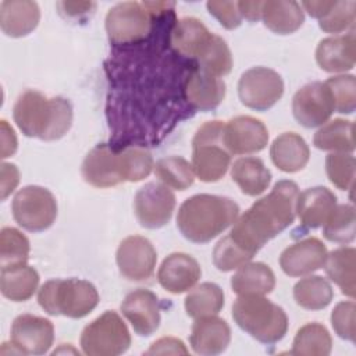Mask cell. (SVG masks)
<instances>
[{
    "instance_id": "cell-1",
    "label": "cell",
    "mask_w": 356,
    "mask_h": 356,
    "mask_svg": "<svg viewBox=\"0 0 356 356\" xmlns=\"http://www.w3.org/2000/svg\"><path fill=\"white\" fill-rule=\"evenodd\" d=\"M298 195L299 186L293 181H278L267 196L256 200L236 218L229 236L254 256L270 239L295 221Z\"/></svg>"
},
{
    "instance_id": "cell-2",
    "label": "cell",
    "mask_w": 356,
    "mask_h": 356,
    "mask_svg": "<svg viewBox=\"0 0 356 356\" xmlns=\"http://www.w3.org/2000/svg\"><path fill=\"white\" fill-rule=\"evenodd\" d=\"M153 168V157L145 147L129 146L117 152L102 143L86 154L81 174L85 182L95 188H111L125 181H142Z\"/></svg>"
},
{
    "instance_id": "cell-3",
    "label": "cell",
    "mask_w": 356,
    "mask_h": 356,
    "mask_svg": "<svg viewBox=\"0 0 356 356\" xmlns=\"http://www.w3.org/2000/svg\"><path fill=\"white\" fill-rule=\"evenodd\" d=\"M72 106L61 97H46L29 89L21 93L13 107V118L19 131L28 138L46 142L63 138L72 124Z\"/></svg>"
},
{
    "instance_id": "cell-4",
    "label": "cell",
    "mask_w": 356,
    "mask_h": 356,
    "mask_svg": "<svg viewBox=\"0 0 356 356\" xmlns=\"http://www.w3.org/2000/svg\"><path fill=\"white\" fill-rule=\"evenodd\" d=\"M238 216L239 207L232 199L199 193L191 196L179 206L177 227L188 241L207 243L231 227Z\"/></svg>"
},
{
    "instance_id": "cell-5",
    "label": "cell",
    "mask_w": 356,
    "mask_h": 356,
    "mask_svg": "<svg viewBox=\"0 0 356 356\" xmlns=\"http://www.w3.org/2000/svg\"><path fill=\"white\" fill-rule=\"evenodd\" d=\"M232 318L241 330L266 345L281 341L288 331L284 309L261 295L238 296L232 305Z\"/></svg>"
},
{
    "instance_id": "cell-6",
    "label": "cell",
    "mask_w": 356,
    "mask_h": 356,
    "mask_svg": "<svg viewBox=\"0 0 356 356\" xmlns=\"http://www.w3.org/2000/svg\"><path fill=\"white\" fill-rule=\"evenodd\" d=\"M38 302L50 316L82 318L97 306L99 292L85 280H50L40 286Z\"/></svg>"
},
{
    "instance_id": "cell-7",
    "label": "cell",
    "mask_w": 356,
    "mask_h": 356,
    "mask_svg": "<svg viewBox=\"0 0 356 356\" xmlns=\"http://www.w3.org/2000/svg\"><path fill=\"white\" fill-rule=\"evenodd\" d=\"M168 3L124 1L111 7L106 15V31L114 44H135L149 36L153 18L161 15Z\"/></svg>"
},
{
    "instance_id": "cell-8",
    "label": "cell",
    "mask_w": 356,
    "mask_h": 356,
    "mask_svg": "<svg viewBox=\"0 0 356 356\" xmlns=\"http://www.w3.org/2000/svg\"><path fill=\"white\" fill-rule=\"evenodd\" d=\"M224 122L220 120L204 122L192 139V168L202 182H217L228 171L231 153L227 150L222 134Z\"/></svg>"
},
{
    "instance_id": "cell-9",
    "label": "cell",
    "mask_w": 356,
    "mask_h": 356,
    "mask_svg": "<svg viewBox=\"0 0 356 356\" xmlns=\"http://www.w3.org/2000/svg\"><path fill=\"white\" fill-rule=\"evenodd\" d=\"M129 345V330L113 310L95 318L81 334V348L88 356H117L127 352Z\"/></svg>"
},
{
    "instance_id": "cell-10",
    "label": "cell",
    "mask_w": 356,
    "mask_h": 356,
    "mask_svg": "<svg viewBox=\"0 0 356 356\" xmlns=\"http://www.w3.org/2000/svg\"><path fill=\"white\" fill-rule=\"evenodd\" d=\"M11 211L19 227L29 232H42L56 221L57 200L49 189L28 185L15 193Z\"/></svg>"
},
{
    "instance_id": "cell-11",
    "label": "cell",
    "mask_w": 356,
    "mask_h": 356,
    "mask_svg": "<svg viewBox=\"0 0 356 356\" xmlns=\"http://www.w3.org/2000/svg\"><path fill=\"white\" fill-rule=\"evenodd\" d=\"M284 95L281 75L267 67L245 71L238 82V96L243 106L256 111L270 110Z\"/></svg>"
},
{
    "instance_id": "cell-12",
    "label": "cell",
    "mask_w": 356,
    "mask_h": 356,
    "mask_svg": "<svg viewBox=\"0 0 356 356\" xmlns=\"http://www.w3.org/2000/svg\"><path fill=\"white\" fill-rule=\"evenodd\" d=\"M174 209L175 195L164 184L149 182L134 197L135 217L147 229H157L170 222Z\"/></svg>"
},
{
    "instance_id": "cell-13",
    "label": "cell",
    "mask_w": 356,
    "mask_h": 356,
    "mask_svg": "<svg viewBox=\"0 0 356 356\" xmlns=\"http://www.w3.org/2000/svg\"><path fill=\"white\" fill-rule=\"evenodd\" d=\"M115 261L120 274L135 282L147 281L153 277L157 253L152 242L140 235H132L122 239L120 243Z\"/></svg>"
},
{
    "instance_id": "cell-14",
    "label": "cell",
    "mask_w": 356,
    "mask_h": 356,
    "mask_svg": "<svg viewBox=\"0 0 356 356\" xmlns=\"http://www.w3.org/2000/svg\"><path fill=\"white\" fill-rule=\"evenodd\" d=\"M334 111V103L324 82L306 83L293 95L292 113L305 128L324 125Z\"/></svg>"
},
{
    "instance_id": "cell-15",
    "label": "cell",
    "mask_w": 356,
    "mask_h": 356,
    "mask_svg": "<svg viewBox=\"0 0 356 356\" xmlns=\"http://www.w3.org/2000/svg\"><path fill=\"white\" fill-rule=\"evenodd\" d=\"M11 343L22 355H43L54 341L53 323L44 317L21 314L11 325Z\"/></svg>"
},
{
    "instance_id": "cell-16",
    "label": "cell",
    "mask_w": 356,
    "mask_h": 356,
    "mask_svg": "<svg viewBox=\"0 0 356 356\" xmlns=\"http://www.w3.org/2000/svg\"><path fill=\"white\" fill-rule=\"evenodd\" d=\"M222 140L232 154H252L263 150L268 143L266 125L250 115H238L224 125Z\"/></svg>"
},
{
    "instance_id": "cell-17",
    "label": "cell",
    "mask_w": 356,
    "mask_h": 356,
    "mask_svg": "<svg viewBox=\"0 0 356 356\" xmlns=\"http://www.w3.org/2000/svg\"><path fill=\"white\" fill-rule=\"evenodd\" d=\"M121 312L140 337L154 334L160 325L159 299L149 289L138 288L129 292L121 303Z\"/></svg>"
},
{
    "instance_id": "cell-18",
    "label": "cell",
    "mask_w": 356,
    "mask_h": 356,
    "mask_svg": "<svg viewBox=\"0 0 356 356\" xmlns=\"http://www.w3.org/2000/svg\"><path fill=\"white\" fill-rule=\"evenodd\" d=\"M327 248L318 238H306L288 246L280 256L281 270L289 277L309 275L323 268Z\"/></svg>"
},
{
    "instance_id": "cell-19",
    "label": "cell",
    "mask_w": 356,
    "mask_h": 356,
    "mask_svg": "<svg viewBox=\"0 0 356 356\" xmlns=\"http://www.w3.org/2000/svg\"><path fill=\"white\" fill-rule=\"evenodd\" d=\"M184 96L192 108L211 111L224 100L225 83L221 78L214 76L196 65L185 78Z\"/></svg>"
},
{
    "instance_id": "cell-20",
    "label": "cell",
    "mask_w": 356,
    "mask_h": 356,
    "mask_svg": "<svg viewBox=\"0 0 356 356\" xmlns=\"http://www.w3.org/2000/svg\"><path fill=\"white\" fill-rule=\"evenodd\" d=\"M202 275L199 263L186 253L168 254L157 271L159 284L171 293H182L192 289Z\"/></svg>"
},
{
    "instance_id": "cell-21",
    "label": "cell",
    "mask_w": 356,
    "mask_h": 356,
    "mask_svg": "<svg viewBox=\"0 0 356 356\" xmlns=\"http://www.w3.org/2000/svg\"><path fill=\"white\" fill-rule=\"evenodd\" d=\"M231 342V328L228 323L217 316L196 318L189 343L195 353L202 356H216L222 353Z\"/></svg>"
},
{
    "instance_id": "cell-22",
    "label": "cell",
    "mask_w": 356,
    "mask_h": 356,
    "mask_svg": "<svg viewBox=\"0 0 356 356\" xmlns=\"http://www.w3.org/2000/svg\"><path fill=\"white\" fill-rule=\"evenodd\" d=\"M356 39L355 32L330 36L320 40L316 49V61L325 72H346L355 67Z\"/></svg>"
},
{
    "instance_id": "cell-23",
    "label": "cell",
    "mask_w": 356,
    "mask_h": 356,
    "mask_svg": "<svg viewBox=\"0 0 356 356\" xmlns=\"http://www.w3.org/2000/svg\"><path fill=\"white\" fill-rule=\"evenodd\" d=\"M337 206V196L325 186H313L302 193L296 200V216L302 227L316 229L323 227Z\"/></svg>"
},
{
    "instance_id": "cell-24",
    "label": "cell",
    "mask_w": 356,
    "mask_h": 356,
    "mask_svg": "<svg viewBox=\"0 0 356 356\" xmlns=\"http://www.w3.org/2000/svg\"><path fill=\"white\" fill-rule=\"evenodd\" d=\"M38 3L29 0H4L0 4V28L11 38L29 35L39 24Z\"/></svg>"
},
{
    "instance_id": "cell-25",
    "label": "cell",
    "mask_w": 356,
    "mask_h": 356,
    "mask_svg": "<svg viewBox=\"0 0 356 356\" xmlns=\"http://www.w3.org/2000/svg\"><path fill=\"white\" fill-rule=\"evenodd\" d=\"M213 35L214 33H211L200 19L185 17L174 24L170 40L177 53L197 60L210 43Z\"/></svg>"
},
{
    "instance_id": "cell-26",
    "label": "cell",
    "mask_w": 356,
    "mask_h": 356,
    "mask_svg": "<svg viewBox=\"0 0 356 356\" xmlns=\"http://www.w3.org/2000/svg\"><path fill=\"white\" fill-rule=\"evenodd\" d=\"M270 156L278 170L292 174L306 167L310 150L300 135L295 132H285L277 136L271 143Z\"/></svg>"
},
{
    "instance_id": "cell-27",
    "label": "cell",
    "mask_w": 356,
    "mask_h": 356,
    "mask_svg": "<svg viewBox=\"0 0 356 356\" xmlns=\"http://www.w3.org/2000/svg\"><path fill=\"white\" fill-rule=\"evenodd\" d=\"M261 19L271 32L291 35L303 25L305 13L296 1L267 0L261 6Z\"/></svg>"
},
{
    "instance_id": "cell-28",
    "label": "cell",
    "mask_w": 356,
    "mask_h": 356,
    "mask_svg": "<svg viewBox=\"0 0 356 356\" xmlns=\"http://www.w3.org/2000/svg\"><path fill=\"white\" fill-rule=\"evenodd\" d=\"M327 277L350 299L356 293V250L352 246H341L327 253L324 261Z\"/></svg>"
},
{
    "instance_id": "cell-29",
    "label": "cell",
    "mask_w": 356,
    "mask_h": 356,
    "mask_svg": "<svg viewBox=\"0 0 356 356\" xmlns=\"http://www.w3.org/2000/svg\"><path fill=\"white\" fill-rule=\"evenodd\" d=\"M275 286L273 270L261 261H249L239 268L231 278V288L238 296L267 295Z\"/></svg>"
},
{
    "instance_id": "cell-30",
    "label": "cell",
    "mask_w": 356,
    "mask_h": 356,
    "mask_svg": "<svg viewBox=\"0 0 356 356\" xmlns=\"http://www.w3.org/2000/svg\"><path fill=\"white\" fill-rule=\"evenodd\" d=\"M231 178L248 196L261 195L271 182V172L259 157H241L231 167Z\"/></svg>"
},
{
    "instance_id": "cell-31",
    "label": "cell",
    "mask_w": 356,
    "mask_h": 356,
    "mask_svg": "<svg viewBox=\"0 0 356 356\" xmlns=\"http://www.w3.org/2000/svg\"><path fill=\"white\" fill-rule=\"evenodd\" d=\"M39 285L38 271L28 266L19 264L4 267L0 273V291L11 302H25L33 296Z\"/></svg>"
},
{
    "instance_id": "cell-32",
    "label": "cell",
    "mask_w": 356,
    "mask_h": 356,
    "mask_svg": "<svg viewBox=\"0 0 356 356\" xmlns=\"http://www.w3.org/2000/svg\"><path fill=\"white\" fill-rule=\"evenodd\" d=\"M353 129L355 125L349 120L335 118L327 121L314 134L313 145L331 153H352L355 150Z\"/></svg>"
},
{
    "instance_id": "cell-33",
    "label": "cell",
    "mask_w": 356,
    "mask_h": 356,
    "mask_svg": "<svg viewBox=\"0 0 356 356\" xmlns=\"http://www.w3.org/2000/svg\"><path fill=\"white\" fill-rule=\"evenodd\" d=\"M185 312L192 318L217 316L224 307V292L214 282L193 286L185 298Z\"/></svg>"
},
{
    "instance_id": "cell-34",
    "label": "cell",
    "mask_w": 356,
    "mask_h": 356,
    "mask_svg": "<svg viewBox=\"0 0 356 356\" xmlns=\"http://www.w3.org/2000/svg\"><path fill=\"white\" fill-rule=\"evenodd\" d=\"M334 298L331 284L320 275H307L293 286V299L306 310L325 309Z\"/></svg>"
},
{
    "instance_id": "cell-35",
    "label": "cell",
    "mask_w": 356,
    "mask_h": 356,
    "mask_svg": "<svg viewBox=\"0 0 356 356\" xmlns=\"http://www.w3.org/2000/svg\"><path fill=\"white\" fill-rule=\"evenodd\" d=\"M331 348L332 339L328 330L320 323H307L298 330L291 353L298 356H327Z\"/></svg>"
},
{
    "instance_id": "cell-36",
    "label": "cell",
    "mask_w": 356,
    "mask_h": 356,
    "mask_svg": "<svg viewBox=\"0 0 356 356\" xmlns=\"http://www.w3.org/2000/svg\"><path fill=\"white\" fill-rule=\"evenodd\" d=\"M154 174L161 184L175 191H185L195 181L192 164L181 156H168L157 160Z\"/></svg>"
},
{
    "instance_id": "cell-37",
    "label": "cell",
    "mask_w": 356,
    "mask_h": 356,
    "mask_svg": "<svg viewBox=\"0 0 356 356\" xmlns=\"http://www.w3.org/2000/svg\"><path fill=\"white\" fill-rule=\"evenodd\" d=\"M323 227V235L327 241L343 245L350 243L356 234L353 204H337Z\"/></svg>"
},
{
    "instance_id": "cell-38",
    "label": "cell",
    "mask_w": 356,
    "mask_h": 356,
    "mask_svg": "<svg viewBox=\"0 0 356 356\" xmlns=\"http://www.w3.org/2000/svg\"><path fill=\"white\" fill-rule=\"evenodd\" d=\"M196 61L199 68L218 78L228 75L232 70L231 50L227 42L216 33Z\"/></svg>"
},
{
    "instance_id": "cell-39",
    "label": "cell",
    "mask_w": 356,
    "mask_h": 356,
    "mask_svg": "<svg viewBox=\"0 0 356 356\" xmlns=\"http://www.w3.org/2000/svg\"><path fill=\"white\" fill-rule=\"evenodd\" d=\"M29 257L28 238L13 227H4L0 232V267L26 264Z\"/></svg>"
},
{
    "instance_id": "cell-40",
    "label": "cell",
    "mask_w": 356,
    "mask_h": 356,
    "mask_svg": "<svg viewBox=\"0 0 356 356\" xmlns=\"http://www.w3.org/2000/svg\"><path fill=\"white\" fill-rule=\"evenodd\" d=\"M325 86L330 90L334 110L341 114H352L356 107V78L355 75H337L328 78Z\"/></svg>"
},
{
    "instance_id": "cell-41",
    "label": "cell",
    "mask_w": 356,
    "mask_h": 356,
    "mask_svg": "<svg viewBox=\"0 0 356 356\" xmlns=\"http://www.w3.org/2000/svg\"><path fill=\"white\" fill-rule=\"evenodd\" d=\"M253 259V254L242 249L229 234L220 239L213 249V264L220 271H232L241 266L249 263Z\"/></svg>"
},
{
    "instance_id": "cell-42",
    "label": "cell",
    "mask_w": 356,
    "mask_h": 356,
    "mask_svg": "<svg viewBox=\"0 0 356 356\" xmlns=\"http://www.w3.org/2000/svg\"><path fill=\"white\" fill-rule=\"evenodd\" d=\"M355 157L352 153H330L325 157V172L330 182L341 191H350L355 179Z\"/></svg>"
},
{
    "instance_id": "cell-43",
    "label": "cell",
    "mask_w": 356,
    "mask_h": 356,
    "mask_svg": "<svg viewBox=\"0 0 356 356\" xmlns=\"http://www.w3.org/2000/svg\"><path fill=\"white\" fill-rule=\"evenodd\" d=\"M355 13H356V1L335 0L330 11L321 19H318V26L321 31L327 33H342L353 28Z\"/></svg>"
},
{
    "instance_id": "cell-44",
    "label": "cell",
    "mask_w": 356,
    "mask_h": 356,
    "mask_svg": "<svg viewBox=\"0 0 356 356\" xmlns=\"http://www.w3.org/2000/svg\"><path fill=\"white\" fill-rule=\"evenodd\" d=\"M356 305L353 300L339 302L331 313V325L335 334L349 342H355Z\"/></svg>"
},
{
    "instance_id": "cell-45",
    "label": "cell",
    "mask_w": 356,
    "mask_h": 356,
    "mask_svg": "<svg viewBox=\"0 0 356 356\" xmlns=\"http://www.w3.org/2000/svg\"><path fill=\"white\" fill-rule=\"evenodd\" d=\"M206 7L209 13L225 28L235 29L242 24V15L238 7V1H207Z\"/></svg>"
},
{
    "instance_id": "cell-46",
    "label": "cell",
    "mask_w": 356,
    "mask_h": 356,
    "mask_svg": "<svg viewBox=\"0 0 356 356\" xmlns=\"http://www.w3.org/2000/svg\"><path fill=\"white\" fill-rule=\"evenodd\" d=\"M186 355L188 349L185 348L184 342L178 338L164 337L159 341L153 342L146 355Z\"/></svg>"
},
{
    "instance_id": "cell-47",
    "label": "cell",
    "mask_w": 356,
    "mask_h": 356,
    "mask_svg": "<svg viewBox=\"0 0 356 356\" xmlns=\"http://www.w3.org/2000/svg\"><path fill=\"white\" fill-rule=\"evenodd\" d=\"M19 182V171L14 164L1 163V200L14 192Z\"/></svg>"
},
{
    "instance_id": "cell-48",
    "label": "cell",
    "mask_w": 356,
    "mask_h": 356,
    "mask_svg": "<svg viewBox=\"0 0 356 356\" xmlns=\"http://www.w3.org/2000/svg\"><path fill=\"white\" fill-rule=\"evenodd\" d=\"M1 159L10 157L17 152V136L6 120H1Z\"/></svg>"
},
{
    "instance_id": "cell-49",
    "label": "cell",
    "mask_w": 356,
    "mask_h": 356,
    "mask_svg": "<svg viewBox=\"0 0 356 356\" xmlns=\"http://www.w3.org/2000/svg\"><path fill=\"white\" fill-rule=\"evenodd\" d=\"M335 0H312V1H302L300 7H303L307 14L313 18L321 19L332 7Z\"/></svg>"
},
{
    "instance_id": "cell-50",
    "label": "cell",
    "mask_w": 356,
    "mask_h": 356,
    "mask_svg": "<svg viewBox=\"0 0 356 356\" xmlns=\"http://www.w3.org/2000/svg\"><path fill=\"white\" fill-rule=\"evenodd\" d=\"M261 6H263V1H260V0L238 1V7H239L242 18H245L250 22H256V21L261 19Z\"/></svg>"
},
{
    "instance_id": "cell-51",
    "label": "cell",
    "mask_w": 356,
    "mask_h": 356,
    "mask_svg": "<svg viewBox=\"0 0 356 356\" xmlns=\"http://www.w3.org/2000/svg\"><path fill=\"white\" fill-rule=\"evenodd\" d=\"M74 7L67 3V1H63V3H58V7L60 8H64L61 10L63 14H65L67 17H79L82 14H88L92 8H95V3H76V1H72Z\"/></svg>"
}]
</instances>
